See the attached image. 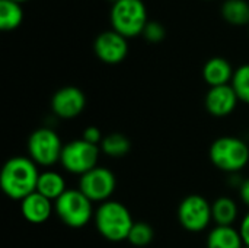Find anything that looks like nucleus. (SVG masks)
<instances>
[{"label":"nucleus","instance_id":"nucleus-1","mask_svg":"<svg viewBox=\"0 0 249 248\" xmlns=\"http://www.w3.org/2000/svg\"><path fill=\"white\" fill-rule=\"evenodd\" d=\"M38 178V165L29 156H13L0 170V189L9 199L22 202L36 191Z\"/></svg>","mask_w":249,"mask_h":248},{"label":"nucleus","instance_id":"nucleus-2","mask_svg":"<svg viewBox=\"0 0 249 248\" xmlns=\"http://www.w3.org/2000/svg\"><path fill=\"white\" fill-rule=\"evenodd\" d=\"M93 222L99 235L111 243L127 241L134 224L127 206L117 200H107L101 203L95 209Z\"/></svg>","mask_w":249,"mask_h":248},{"label":"nucleus","instance_id":"nucleus-3","mask_svg":"<svg viewBox=\"0 0 249 248\" xmlns=\"http://www.w3.org/2000/svg\"><path fill=\"white\" fill-rule=\"evenodd\" d=\"M209 158L217 170L235 175L249 164V145L236 136H222L210 145Z\"/></svg>","mask_w":249,"mask_h":248},{"label":"nucleus","instance_id":"nucleus-4","mask_svg":"<svg viewBox=\"0 0 249 248\" xmlns=\"http://www.w3.org/2000/svg\"><path fill=\"white\" fill-rule=\"evenodd\" d=\"M109 20L112 29L127 39L143 35L149 22L146 4L143 0H118L112 3Z\"/></svg>","mask_w":249,"mask_h":248},{"label":"nucleus","instance_id":"nucleus-5","mask_svg":"<svg viewBox=\"0 0 249 248\" xmlns=\"http://www.w3.org/2000/svg\"><path fill=\"white\" fill-rule=\"evenodd\" d=\"M54 213L66 227L73 229L86 227L95 216L93 203L79 189H67L54 202Z\"/></svg>","mask_w":249,"mask_h":248},{"label":"nucleus","instance_id":"nucleus-6","mask_svg":"<svg viewBox=\"0 0 249 248\" xmlns=\"http://www.w3.org/2000/svg\"><path fill=\"white\" fill-rule=\"evenodd\" d=\"M61 137L51 127H39L35 129L26 143L28 156L38 165L44 168H51L55 164H60L61 152H63Z\"/></svg>","mask_w":249,"mask_h":248},{"label":"nucleus","instance_id":"nucleus-7","mask_svg":"<svg viewBox=\"0 0 249 248\" xmlns=\"http://www.w3.org/2000/svg\"><path fill=\"white\" fill-rule=\"evenodd\" d=\"M101 155V149L96 145H92L86 140L74 139L64 145L60 165L64 171L73 175L82 177L88 171L98 167V159Z\"/></svg>","mask_w":249,"mask_h":248},{"label":"nucleus","instance_id":"nucleus-8","mask_svg":"<svg viewBox=\"0 0 249 248\" xmlns=\"http://www.w3.org/2000/svg\"><path fill=\"white\" fill-rule=\"evenodd\" d=\"M177 216L185 231L203 232L213 222L212 203L200 194H190L181 200Z\"/></svg>","mask_w":249,"mask_h":248},{"label":"nucleus","instance_id":"nucleus-9","mask_svg":"<svg viewBox=\"0 0 249 248\" xmlns=\"http://www.w3.org/2000/svg\"><path fill=\"white\" fill-rule=\"evenodd\" d=\"M77 189L92 203L101 205L107 200H111V196L117 189V178L111 170L98 165L82 177H79Z\"/></svg>","mask_w":249,"mask_h":248},{"label":"nucleus","instance_id":"nucleus-10","mask_svg":"<svg viewBox=\"0 0 249 248\" xmlns=\"http://www.w3.org/2000/svg\"><path fill=\"white\" fill-rule=\"evenodd\" d=\"M86 108L85 92L73 85L63 86L54 92L51 98V111L57 118L73 120L79 117Z\"/></svg>","mask_w":249,"mask_h":248},{"label":"nucleus","instance_id":"nucleus-11","mask_svg":"<svg viewBox=\"0 0 249 248\" xmlns=\"http://www.w3.org/2000/svg\"><path fill=\"white\" fill-rule=\"evenodd\" d=\"M128 41L114 29L101 32L93 41L95 56L105 64H118L128 56Z\"/></svg>","mask_w":249,"mask_h":248},{"label":"nucleus","instance_id":"nucleus-12","mask_svg":"<svg viewBox=\"0 0 249 248\" xmlns=\"http://www.w3.org/2000/svg\"><path fill=\"white\" fill-rule=\"evenodd\" d=\"M238 96L231 85L214 86L210 88L204 96V107L206 111L213 117H228L231 115L238 107Z\"/></svg>","mask_w":249,"mask_h":248},{"label":"nucleus","instance_id":"nucleus-13","mask_svg":"<svg viewBox=\"0 0 249 248\" xmlns=\"http://www.w3.org/2000/svg\"><path fill=\"white\" fill-rule=\"evenodd\" d=\"M20 213L29 224H44L54 213V202L38 191H34L20 202Z\"/></svg>","mask_w":249,"mask_h":248},{"label":"nucleus","instance_id":"nucleus-14","mask_svg":"<svg viewBox=\"0 0 249 248\" xmlns=\"http://www.w3.org/2000/svg\"><path fill=\"white\" fill-rule=\"evenodd\" d=\"M233 73L232 64L225 57H212L203 66V79L210 88L231 85Z\"/></svg>","mask_w":249,"mask_h":248},{"label":"nucleus","instance_id":"nucleus-15","mask_svg":"<svg viewBox=\"0 0 249 248\" xmlns=\"http://www.w3.org/2000/svg\"><path fill=\"white\" fill-rule=\"evenodd\" d=\"M207 248H244V240L239 228L235 227H219L214 225L206 240Z\"/></svg>","mask_w":249,"mask_h":248},{"label":"nucleus","instance_id":"nucleus-16","mask_svg":"<svg viewBox=\"0 0 249 248\" xmlns=\"http://www.w3.org/2000/svg\"><path fill=\"white\" fill-rule=\"evenodd\" d=\"M67 190L66 187V180L64 177L54 171V170H45L39 172L38 184H36V191L51 202H55L64 191Z\"/></svg>","mask_w":249,"mask_h":248},{"label":"nucleus","instance_id":"nucleus-17","mask_svg":"<svg viewBox=\"0 0 249 248\" xmlns=\"http://www.w3.org/2000/svg\"><path fill=\"white\" fill-rule=\"evenodd\" d=\"M239 215L236 202L229 196H220L212 203V216L214 225L233 227Z\"/></svg>","mask_w":249,"mask_h":248},{"label":"nucleus","instance_id":"nucleus-18","mask_svg":"<svg viewBox=\"0 0 249 248\" xmlns=\"http://www.w3.org/2000/svg\"><path fill=\"white\" fill-rule=\"evenodd\" d=\"M220 13L225 22L233 26L249 25V1L247 0H225Z\"/></svg>","mask_w":249,"mask_h":248},{"label":"nucleus","instance_id":"nucleus-19","mask_svg":"<svg viewBox=\"0 0 249 248\" xmlns=\"http://www.w3.org/2000/svg\"><path fill=\"white\" fill-rule=\"evenodd\" d=\"M23 20V9L12 0H0V29L4 32L15 31Z\"/></svg>","mask_w":249,"mask_h":248},{"label":"nucleus","instance_id":"nucleus-20","mask_svg":"<svg viewBox=\"0 0 249 248\" xmlns=\"http://www.w3.org/2000/svg\"><path fill=\"white\" fill-rule=\"evenodd\" d=\"M99 149L109 158H123L131 151V142L123 133H109L104 136Z\"/></svg>","mask_w":249,"mask_h":248},{"label":"nucleus","instance_id":"nucleus-21","mask_svg":"<svg viewBox=\"0 0 249 248\" xmlns=\"http://www.w3.org/2000/svg\"><path fill=\"white\" fill-rule=\"evenodd\" d=\"M231 86L233 88L239 102L249 105V63L235 69Z\"/></svg>","mask_w":249,"mask_h":248},{"label":"nucleus","instance_id":"nucleus-22","mask_svg":"<svg viewBox=\"0 0 249 248\" xmlns=\"http://www.w3.org/2000/svg\"><path fill=\"white\" fill-rule=\"evenodd\" d=\"M153 238H155V231H153L152 225L142 221V222H134L133 224L127 241L133 247L143 248L147 247L153 241Z\"/></svg>","mask_w":249,"mask_h":248},{"label":"nucleus","instance_id":"nucleus-23","mask_svg":"<svg viewBox=\"0 0 249 248\" xmlns=\"http://www.w3.org/2000/svg\"><path fill=\"white\" fill-rule=\"evenodd\" d=\"M166 37V31H165V26L156 20H149L144 31H143V38L147 41V42H152V44H158V42H162Z\"/></svg>","mask_w":249,"mask_h":248},{"label":"nucleus","instance_id":"nucleus-24","mask_svg":"<svg viewBox=\"0 0 249 248\" xmlns=\"http://www.w3.org/2000/svg\"><path fill=\"white\" fill-rule=\"evenodd\" d=\"M82 139L92 143V145H96L99 146L102 139H104V134L102 132L96 127V126H88L85 130H83V134H82Z\"/></svg>","mask_w":249,"mask_h":248},{"label":"nucleus","instance_id":"nucleus-25","mask_svg":"<svg viewBox=\"0 0 249 248\" xmlns=\"http://www.w3.org/2000/svg\"><path fill=\"white\" fill-rule=\"evenodd\" d=\"M238 191H239V199L249 210V177L241 181V184L238 186Z\"/></svg>","mask_w":249,"mask_h":248},{"label":"nucleus","instance_id":"nucleus-26","mask_svg":"<svg viewBox=\"0 0 249 248\" xmlns=\"http://www.w3.org/2000/svg\"><path fill=\"white\" fill-rule=\"evenodd\" d=\"M239 232H241V237H242V240H244V244L249 247V210L245 213V216H244L242 221H241Z\"/></svg>","mask_w":249,"mask_h":248},{"label":"nucleus","instance_id":"nucleus-27","mask_svg":"<svg viewBox=\"0 0 249 248\" xmlns=\"http://www.w3.org/2000/svg\"><path fill=\"white\" fill-rule=\"evenodd\" d=\"M12 1H16V3H19V4H20V3H25V1H28V0H12Z\"/></svg>","mask_w":249,"mask_h":248},{"label":"nucleus","instance_id":"nucleus-28","mask_svg":"<svg viewBox=\"0 0 249 248\" xmlns=\"http://www.w3.org/2000/svg\"><path fill=\"white\" fill-rule=\"evenodd\" d=\"M111 1H112V3H115V1H118V0H111Z\"/></svg>","mask_w":249,"mask_h":248},{"label":"nucleus","instance_id":"nucleus-29","mask_svg":"<svg viewBox=\"0 0 249 248\" xmlns=\"http://www.w3.org/2000/svg\"><path fill=\"white\" fill-rule=\"evenodd\" d=\"M244 248H249V247H248V246H245V247H244Z\"/></svg>","mask_w":249,"mask_h":248},{"label":"nucleus","instance_id":"nucleus-30","mask_svg":"<svg viewBox=\"0 0 249 248\" xmlns=\"http://www.w3.org/2000/svg\"><path fill=\"white\" fill-rule=\"evenodd\" d=\"M206 1H212V0H206Z\"/></svg>","mask_w":249,"mask_h":248}]
</instances>
